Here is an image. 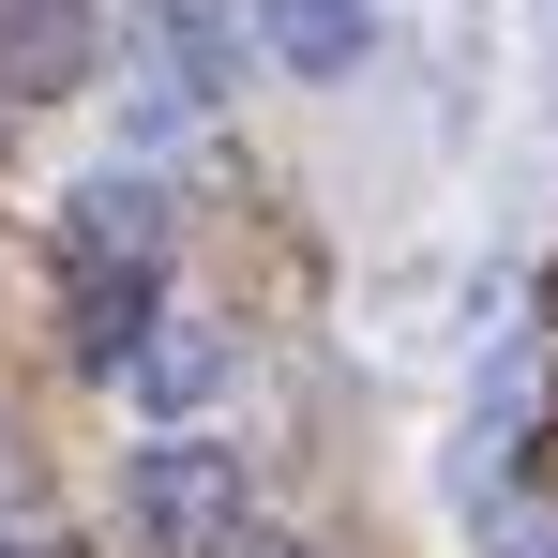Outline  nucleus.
<instances>
[{"label": "nucleus", "mask_w": 558, "mask_h": 558, "mask_svg": "<svg viewBox=\"0 0 558 558\" xmlns=\"http://www.w3.org/2000/svg\"><path fill=\"white\" fill-rule=\"evenodd\" d=\"M0 76L15 92H76L92 76V0H0Z\"/></svg>", "instance_id": "nucleus-5"}, {"label": "nucleus", "mask_w": 558, "mask_h": 558, "mask_svg": "<svg viewBox=\"0 0 558 558\" xmlns=\"http://www.w3.org/2000/svg\"><path fill=\"white\" fill-rule=\"evenodd\" d=\"M61 242H106V257H167V182H136V167H92L76 211H61Z\"/></svg>", "instance_id": "nucleus-6"}, {"label": "nucleus", "mask_w": 558, "mask_h": 558, "mask_svg": "<svg viewBox=\"0 0 558 558\" xmlns=\"http://www.w3.org/2000/svg\"><path fill=\"white\" fill-rule=\"evenodd\" d=\"M121 392H136L151 423H196V408L227 392V332H211V317H151L136 363H121Z\"/></svg>", "instance_id": "nucleus-3"}, {"label": "nucleus", "mask_w": 558, "mask_h": 558, "mask_svg": "<svg viewBox=\"0 0 558 558\" xmlns=\"http://www.w3.org/2000/svg\"><path fill=\"white\" fill-rule=\"evenodd\" d=\"M468 544H483V558H558V498H529V483H468Z\"/></svg>", "instance_id": "nucleus-7"}, {"label": "nucleus", "mask_w": 558, "mask_h": 558, "mask_svg": "<svg viewBox=\"0 0 558 558\" xmlns=\"http://www.w3.org/2000/svg\"><path fill=\"white\" fill-rule=\"evenodd\" d=\"M167 257H106V242H61V332H76V363H136V332L167 317L151 302Z\"/></svg>", "instance_id": "nucleus-2"}, {"label": "nucleus", "mask_w": 558, "mask_h": 558, "mask_svg": "<svg viewBox=\"0 0 558 558\" xmlns=\"http://www.w3.org/2000/svg\"><path fill=\"white\" fill-rule=\"evenodd\" d=\"M227 558H317V544H287V529H242V544H227Z\"/></svg>", "instance_id": "nucleus-8"}, {"label": "nucleus", "mask_w": 558, "mask_h": 558, "mask_svg": "<svg viewBox=\"0 0 558 558\" xmlns=\"http://www.w3.org/2000/svg\"><path fill=\"white\" fill-rule=\"evenodd\" d=\"M121 529L151 558H227L257 513H242V453L227 438H196V423H167V438H136V468H121Z\"/></svg>", "instance_id": "nucleus-1"}, {"label": "nucleus", "mask_w": 558, "mask_h": 558, "mask_svg": "<svg viewBox=\"0 0 558 558\" xmlns=\"http://www.w3.org/2000/svg\"><path fill=\"white\" fill-rule=\"evenodd\" d=\"M242 15L287 76H363V46H377V0H242Z\"/></svg>", "instance_id": "nucleus-4"}, {"label": "nucleus", "mask_w": 558, "mask_h": 558, "mask_svg": "<svg viewBox=\"0 0 558 558\" xmlns=\"http://www.w3.org/2000/svg\"><path fill=\"white\" fill-rule=\"evenodd\" d=\"M0 558H61V544H15V529H0Z\"/></svg>", "instance_id": "nucleus-9"}]
</instances>
